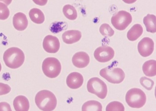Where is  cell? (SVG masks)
I'll use <instances>...</instances> for the list:
<instances>
[{
    "instance_id": "cell-1",
    "label": "cell",
    "mask_w": 156,
    "mask_h": 111,
    "mask_svg": "<svg viewBox=\"0 0 156 111\" xmlns=\"http://www.w3.org/2000/svg\"><path fill=\"white\" fill-rule=\"evenodd\" d=\"M35 103L41 110L51 111L56 107L57 101L52 92L47 90H42L38 92L36 95Z\"/></svg>"
},
{
    "instance_id": "cell-2",
    "label": "cell",
    "mask_w": 156,
    "mask_h": 111,
    "mask_svg": "<svg viewBox=\"0 0 156 111\" xmlns=\"http://www.w3.org/2000/svg\"><path fill=\"white\" fill-rule=\"evenodd\" d=\"M3 60L8 68L16 69L23 64L25 60V56L23 51L20 48L11 47L5 52Z\"/></svg>"
},
{
    "instance_id": "cell-3",
    "label": "cell",
    "mask_w": 156,
    "mask_h": 111,
    "mask_svg": "<svg viewBox=\"0 0 156 111\" xmlns=\"http://www.w3.org/2000/svg\"><path fill=\"white\" fill-rule=\"evenodd\" d=\"M147 98L143 91L139 88H132L126 95V101L132 108L140 109L145 105Z\"/></svg>"
},
{
    "instance_id": "cell-4",
    "label": "cell",
    "mask_w": 156,
    "mask_h": 111,
    "mask_svg": "<svg viewBox=\"0 0 156 111\" xmlns=\"http://www.w3.org/2000/svg\"><path fill=\"white\" fill-rule=\"evenodd\" d=\"M100 74L102 77L112 84H119L125 78V73L122 69L112 66L101 69Z\"/></svg>"
},
{
    "instance_id": "cell-5",
    "label": "cell",
    "mask_w": 156,
    "mask_h": 111,
    "mask_svg": "<svg viewBox=\"0 0 156 111\" xmlns=\"http://www.w3.org/2000/svg\"><path fill=\"white\" fill-rule=\"evenodd\" d=\"M88 91L96 95L101 99H105L108 94V88L104 81L98 77H93L87 84Z\"/></svg>"
},
{
    "instance_id": "cell-6",
    "label": "cell",
    "mask_w": 156,
    "mask_h": 111,
    "mask_svg": "<svg viewBox=\"0 0 156 111\" xmlns=\"http://www.w3.org/2000/svg\"><path fill=\"white\" fill-rule=\"evenodd\" d=\"M42 68L43 73L46 77L50 78H55L60 73L61 63L55 58H47L43 61Z\"/></svg>"
},
{
    "instance_id": "cell-7",
    "label": "cell",
    "mask_w": 156,
    "mask_h": 111,
    "mask_svg": "<svg viewBox=\"0 0 156 111\" xmlns=\"http://www.w3.org/2000/svg\"><path fill=\"white\" fill-rule=\"evenodd\" d=\"M132 17L131 14L125 10L119 11L111 18V23L116 29L122 31L132 22Z\"/></svg>"
},
{
    "instance_id": "cell-8",
    "label": "cell",
    "mask_w": 156,
    "mask_h": 111,
    "mask_svg": "<svg viewBox=\"0 0 156 111\" xmlns=\"http://www.w3.org/2000/svg\"><path fill=\"white\" fill-rule=\"evenodd\" d=\"M115 55V52L112 47L108 46L99 47L95 50L94 54V58L99 62L106 63L110 61Z\"/></svg>"
},
{
    "instance_id": "cell-9",
    "label": "cell",
    "mask_w": 156,
    "mask_h": 111,
    "mask_svg": "<svg viewBox=\"0 0 156 111\" xmlns=\"http://www.w3.org/2000/svg\"><path fill=\"white\" fill-rule=\"evenodd\" d=\"M154 43L153 40L147 37L143 38L138 45L139 53L144 57L151 56L154 51Z\"/></svg>"
},
{
    "instance_id": "cell-10",
    "label": "cell",
    "mask_w": 156,
    "mask_h": 111,
    "mask_svg": "<svg viewBox=\"0 0 156 111\" xmlns=\"http://www.w3.org/2000/svg\"><path fill=\"white\" fill-rule=\"evenodd\" d=\"M43 47L47 53L55 54L59 51L60 42L57 37L49 35L46 36L43 41Z\"/></svg>"
},
{
    "instance_id": "cell-11",
    "label": "cell",
    "mask_w": 156,
    "mask_h": 111,
    "mask_svg": "<svg viewBox=\"0 0 156 111\" xmlns=\"http://www.w3.org/2000/svg\"><path fill=\"white\" fill-rule=\"evenodd\" d=\"M84 78L80 73L73 72L71 73L67 77L66 79L67 85L69 88L72 89H77L83 85Z\"/></svg>"
},
{
    "instance_id": "cell-12",
    "label": "cell",
    "mask_w": 156,
    "mask_h": 111,
    "mask_svg": "<svg viewBox=\"0 0 156 111\" xmlns=\"http://www.w3.org/2000/svg\"><path fill=\"white\" fill-rule=\"evenodd\" d=\"M90 62L89 56L85 52H78L74 55L73 63L77 68H84L88 66Z\"/></svg>"
},
{
    "instance_id": "cell-13",
    "label": "cell",
    "mask_w": 156,
    "mask_h": 111,
    "mask_svg": "<svg viewBox=\"0 0 156 111\" xmlns=\"http://www.w3.org/2000/svg\"><path fill=\"white\" fill-rule=\"evenodd\" d=\"M13 24L15 29L18 31L25 30L28 24L26 15L22 12H18L15 14L13 18Z\"/></svg>"
},
{
    "instance_id": "cell-14",
    "label": "cell",
    "mask_w": 156,
    "mask_h": 111,
    "mask_svg": "<svg viewBox=\"0 0 156 111\" xmlns=\"http://www.w3.org/2000/svg\"><path fill=\"white\" fill-rule=\"evenodd\" d=\"M82 38V33L78 30H69L62 34V39L65 43L72 44L78 42Z\"/></svg>"
},
{
    "instance_id": "cell-15",
    "label": "cell",
    "mask_w": 156,
    "mask_h": 111,
    "mask_svg": "<svg viewBox=\"0 0 156 111\" xmlns=\"http://www.w3.org/2000/svg\"><path fill=\"white\" fill-rule=\"evenodd\" d=\"M13 105L16 111H28L30 107L28 98L23 95L17 96L14 99Z\"/></svg>"
},
{
    "instance_id": "cell-16",
    "label": "cell",
    "mask_w": 156,
    "mask_h": 111,
    "mask_svg": "<svg viewBox=\"0 0 156 111\" xmlns=\"http://www.w3.org/2000/svg\"><path fill=\"white\" fill-rule=\"evenodd\" d=\"M143 33V28L140 24H135L129 30L127 34V38L130 41H135L140 38Z\"/></svg>"
},
{
    "instance_id": "cell-17",
    "label": "cell",
    "mask_w": 156,
    "mask_h": 111,
    "mask_svg": "<svg viewBox=\"0 0 156 111\" xmlns=\"http://www.w3.org/2000/svg\"><path fill=\"white\" fill-rule=\"evenodd\" d=\"M143 23L146 27V31L154 34L156 32V17L154 15L147 14L143 19Z\"/></svg>"
},
{
    "instance_id": "cell-18",
    "label": "cell",
    "mask_w": 156,
    "mask_h": 111,
    "mask_svg": "<svg viewBox=\"0 0 156 111\" xmlns=\"http://www.w3.org/2000/svg\"><path fill=\"white\" fill-rule=\"evenodd\" d=\"M29 16L31 20L36 24H41L45 21L44 13L41 9L37 8H33L30 10Z\"/></svg>"
},
{
    "instance_id": "cell-19",
    "label": "cell",
    "mask_w": 156,
    "mask_h": 111,
    "mask_svg": "<svg viewBox=\"0 0 156 111\" xmlns=\"http://www.w3.org/2000/svg\"><path fill=\"white\" fill-rule=\"evenodd\" d=\"M143 71L147 77H153L156 75V61L150 60L144 63L143 65Z\"/></svg>"
},
{
    "instance_id": "cell-20",
    "label": "cell",
    "mask_w": 156,
    "mask_h": 111,
    "mask_svg": "<svg viewBox=\"0 0 156 111\" xmlns=\"http://www.w3.org/2000/svg\"><path fill=\"white\" fill-rule=\"evenodd\" d=\"M83 111H102V105L101 102L95 100H90L85 102L82 107Z\"/></svg>"
},
{
    "instance_id": "cell-21",
    "label": "cell",
    "mask_w": 156,
    "mask_h": 111,
    "mask_svg": "<svg viewBox=\"0 0 156 111\" xmlns=\"http://www.w3.org/2000/svg\"><path fill=\"white\" fill-rule=\"evenodd\" d=\"M64 16L71 20H74L77 17V13L74 6L70 5H66L63 8Z\"/></svg>"
},
{
    "instance_id": "cell-22",
    "label": "cell",
    "mask_w": 156,
    "mask_h": 111,
    "mask_svg": "<svg viewBox=\"0 0 156 111\" xmlns=\"http://www.w3.org/2000/svg\"><path fill=\"white\" fill-rule=\"evenodd\" d=\"M100 32L103 36L111 37L114 34V30L107 23H103L100 27Z\"/></svg>"
},
{
    "instance_id": "cell-23",
    "label": "cell",
    "mask_w": 156,
    "mask_h": 111,
    "mask_svg": "<svg viewBox=\"0 0 156 111\" xmlns=\"http://www.w3.org/2000/svg\"><path fill=\"white\" fill-rule=\"evenodd\" d=\"M106 111H124V105L118 101L111 102L107 106Z\"/></svg>"
},
{
    "instance_id": "cell-24",
    "label": "cell",
    "mask_w": 156,
    "mask_h": 111,
    "mask_svg": "<svg viewBox=\"0 0 156 111\" xmlns=\"http://www.w3.org/2000/svg\"><path fill=\"white\" fill-rule=\"evenodd\" d=\"M9 10L7 5L5 4L0 2V20H4L9 17Z\"/></svg>"
},
{
    "instance_id": "cell-25",
    "label": "cell",
    "mask_w": 156,
    "mask_h": 111,
    "mask_svg": "<svg viewBox=\"0 0 156 111\" xmlns=\"http://www.w3.org/2000/svg\"><path fill=\"white\" fill-rule=\"evenodd\" d=\"M140 82L141 85L148 91L152 90L154 84V82L152 80L145 77L141 78Z\"/></svg>"
},
{
    "instance_id": "cell-26",
    "label": "cell",
    "mask_w": 156,
    "mask_h": 111,
    "mask_svg": "<svg viewBox=\"0 0 156 111\" xmlns=\"http://www.w3.org/2000/svg\"><path fill=\"white\" fill-rule=\"evenodd\" d=\"M11 91V88L7 84L0 83V95H6Z\"/></svg>"
},
{
    "instance_id": "cell-27",
    "label": "cell",
    "mask_w": 156,
    "mask_h": 111,
    "mask_svg": "<svg viewBox=\"0 0 156 111\" xmlns=\"http://www.w3.org/2000/svg\"><path fill=\"white\" fill-rule=\"evenodd\" d=\"M12 110L9 103L6 102H0V111H11Z\"/></svg>"
},
{
    "instance_id": "cell-28",
    "label": "cell",
    "mask_w": 156,
    "mask_h": 111,
    "mask_svg": "<svg viewBox=\"0 0 156 111\" xmlns=\"http://www.w3.org/2000/svg\"><path fill=\"white\" fill-rule=\"evenodd\" d=\"M33 2L37 5L44 6L48 2V0H33Z\"/></svg>"
},
{
    "instance_id": "cell-29",
    "label": "cell",
    "mask_w": 156,
    "mask_h": 111,
    "mask_svg": "<svg viewBox=\"0 0 156 111\" xmlns=\"http://www.w3.org/2000/svg\"><path fill=\"white\" fill-rule=\"evenodd\" d=\"M12 0H0V2H3L7 5H9L12 2Z\"/></svg>"
},
{
    "instance_id": "cell-30",
    "label": "cell",
    "mask_w": 156,
    "mask_h": 111,
    "mask_svg": "<svg viewBox=\"0 0 156 111\" xmlns=\"http://www.w3.org/2000/svg\"><path fill=\"white\" fill-rule=\"evenodd\" d=\"M122 1L126 4H132L136 2L137 0H122Z\"/></svg>"
},
{
    "instance_id": "cell-31",
    "label": "cell",
    "mask_w": 156,
    "mask_h": 111,
    "mask_svg": "<svg viewBox=\"0 0 156 111\" xmlns=\"http://www.w3.org/2000/svg\"><path fill=\"white\" fill-rule=\"evenodd\" d=\"M1 70H2V65H1V63H0V72H1Z\"/></svg>"
}]
</instances>
